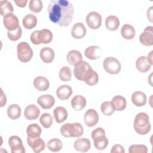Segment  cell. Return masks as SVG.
Listing matches in <instances>:
<instances>
[{
	"mask_svg": "<svg viewBox=\"0 0 153 153\" xmlns=\"http://www.w3.org/2000/svg\"><path fill=\"white\" fill-rule=\"evenodd\" d=\"M50 20L60 26H68L72 22L74 8L68 0H51L47 7Z\"/></svg>",
	"mask_w": 153,
	"mask_h": 153,
	"instance_id": "1",
	"label": "cell"
},
{
	"mask_svg": "<svg viewBox=\"0 0 153 153\" xmlns=\"http://www.w3.org/2000/svg\"><path fill=\"white\" fill-rule=\"evenodd\" d=\"M133 127L139 134L144 135L148 133L151 128L148 115L145 112L137 114L134 118Z\"/></svg>",
	"mask_w": 153,
	"mask_h": 153,
	"instance_id": "2",
	"label": "cell"
},
{
	"mask_svg": "<svg viewBox=\"0 0 153 153\" xmlns=\"http://www.w3.org/2000/svg\"><path fill=\"white\" fill-rule=\"evenodd\" d=\"M60 133L65 137H78L84 133V128L79 123H65L60 129Z\"/></svg>",
	"mask_w": 153,
	"mask_h": 153,
	"instance_id": "3",
	"label": "cell"
},
{
	"mask_svg": "<svg viewBox=\"0 0 153 153\" xmlns=\"http://www.w3.org/2000/svg\"><path fill=\"white\" fill-rule=\"evenodd\" d=\"M53 33L51 30L47 29H43L40 30H35L30 35V41L35 45L40 44H48L53 39Z\"/></svg>",
	"mask_w": 153,
	"mask_h": 153,
	"instance_id": "4",
	"label": "cell"
},
{
	"mask_svg": "<svg viewBox=\"0 0 153 153\" xmlns=\"http://www.w3.org/2000/svg\"><path fill=\"white\" fill-rule=\"evenodd\" d=\"M91 138L94 146L97 150L105 149L108 145V139L105 136V131L102 127H97L91 132Z\"/></svg>",
	"mask_w": 153,
	"mask_h": 153,
	"instance_id": "5",
	"label": "cell"
},
{
	"mask_svg": "<svg viewBox=\"0 0 153 153\" xmlns=\"http://www.w3.org/2000/svg\"><path fill=\"white\" fill-rule=\"evenodd\" d=\"M17 53L18 59L23 63L28 62L33 56V50L26 42H21L18 44Z\"/></svg>",
	"mask_w": 153,
	"mask_h": 153,
	"instance_id": "6",
	"label": "cell"
},
{
	"mask_svg": "<svg viewBox=\"0 0 153 153\" xmlns=\"http://www.w3.org/2000/svg\"><path fill=\"white\" fill-rule=\"evenodd\" d=\"M103 66L105 71L110 74H117L121 69V65L119 60L114 57H108L104 59Z\"/></svg>",
	"mask_w": 153,
	"mask_h": 153,
	"instance_id": "7",
	"label": "cell"
},
{
	"mask_svg": "<svg viewBox=\"0 0 153 153\" xmlns=\"http://www.w3.org/2000/svg\"><path fill=\"white\" fill-rule=\"evenodd\" d=\"M102 16L96 11L90 12L85 18V22L88 27L92 29L99 28L102 25Z\"/></svg>",
	"mask_w": 153,
	"mask_h": 153,
	"instance_id": "8",
	"label": "cell"
},
{
	"mask_svg": "<svg viewBox=\"0 0 153 153\" xmlns=\"http://www.w3.org/2000/svg\"><path fill=\"white\" fill-rule=\"evenodd\" d=\"M91 67L89 63L85 61H79L75 66L74 69V74L75 78L80 81H83L84 75L87 71Z\"/></svg>",
	"mask_w": 153,
	"mask_h": 153,
	"instance_id": "9",
	"label": "cell"
},
{
	"mask_svg": "<svg viewBox=\"0 0 153 153\" xmlns=\"http://www.w3.org/2000/svg\"><path fill=\"white\" fill-rule=\"evenodd\" d=\"M8 145L12 153H25V149L22 139L17 136H11L8 139Z\"/></svg>",
	"mask_w": 153,
	"mask_h": 153,
	"instance_id": "10",
	"label": "cell"
},
{
	"mask_svg": "<svg viewBox=\"0 0 153 153\" xmlns=\"http://www.w3.org/2000/svg\"><path fill=\"white\" fill-rule=\"evenodd\" d=\"M3 22L4 26L8 31L15 30L20 26L17 17L13 13H9L4 16Z\"/></svg>",
	"mask_w": 153,
	"mask_h": 153,
	"instance_id": "11",
	"label": "cell"
},
{
	"mask_svg": "<svg viewBox=\"0 0 153 153\" xmlns=\"http://www.w3.org/2000/svg\"><path fill=\"white\" fill-rule=\"evenodd\" d=\"M27 142L28 145L31 147L33 151L35 153H39L44 150L45 148V143L43 139L40 137H27Z\"/></svg>",
	"mask_w": 153,
	"mask_h": 153,
	"instance_id": "12",
	"label": "cell"
},
{
	"mask_svg": "<svg viewBox=\"0 0 153 153\" xmlns=\"http://www.w3.org/2000/svg\"><path fill=\"white\" fill-rule=\"evenodd\" d=\"M99 115L97 112L94 109H88L84 114V120L85 125L91 127L96 125L99 121Z\"/></svg>",
	"mask_w": 153,
	"mask_h": 153,
	"instance_id": "13",
	"label": "cell"
},
{
	"mask_svg": "<svg viewBox=\"0 0 153 153\" xmlns=\"http://www.w3.org/2000/svg\"><path fill=\"white\" fill-rule=\"evenodd\" d=\"M152 29V26H147L140 35L139 41L142 45L145 46H151L153 45Z\"/></svg>",
	"mask_w": 153,
	"mask_h": 153,
	"instance_id": "14",
	"label": "cell"
},
{
	"mask_svg": "<svg viewBox=\"0 0 153 153\" xmlns=\"http://www.w3.org/2000/svg\"><path fill=\"white\" fill-rule=\"evenodd\" d=\"M37 103L44 109H48L54 106L55 99L54 97L50 94H44L38 98Z\"/></svg>",
	"mask_w": 153,
	"mask_h": 153,
	"instance_id": "15",
	"label": "cell"
},
{
	"mask_svg": "<svg viewBox=\"0 0 153 153\" xmlns=\"http://www.w3.org/2000/svg\"><path fill=\"white\" fill-rule=\"evenodd\" d=\"M71 35L75 39H81L85 36L87 30L83 23L78 22L76 23L71 29Z\"/></svg>",
	"mask_w": 153,
	"mask_h": 153,
	"instance_id": "16",
	"label": "cell"
},
{
	"mask_svg": "<svg viewBox=\"0 0 153 153\" xmlns=\"http://www.w3.org/2000/svg\"><path fill=\"white\" fill-rule=\"evenodd\" d=\"M74 147L77 151L81 152H87L91 147V143L89 139L82 137L79 138L75 141L74 143Z\"/></svg>",
	"mask_w": 153,
	"mask_h": 153,
	"instance_id": "17",
	"label": "cell"
},
{
	"mask_svg": "<svg viewBox=\"0 0 153 153\" xmlns=\"http://www.w3.org/2000/svg\"><path fill=\"white\" fill-rule=\"evenodd\" d=\"M40 114L39 109L33 104L27 105L24 111L25 117L28 120H33L38 118Z\"/></svg>",
	"mask_w": 153,
	"mask_h": 153,
	"instance_id": "18",
	"label": "cell"
},
{
	"mask_svg": "<svg viewBox=\"0 0 153 153\" xmlns=\"http://www.w3.org/2000/svg\"><path fill=\"white\" fill-rule=\"evenodd\" d=\"M102 49L96 45L88 47L84 51L85 57L90 60H96L99 59L102 55Z\"/></svg>",
	"mask_w": 153,
	"mask_h": 153,
	"instance_id": "19",
	"label": "cell"
},
{
	"mask_svg": "<svg viewBox=\"0 0 153 153\" xmlns=\"http://www.w3.org/2000/svg\"><path fill=\"white\" fill-rule=\"evenodd\" d=\"M72 89L68 85H62L56 90V95L57 97L62 100H65L68 99L72 94Z\"/></svg>",
	"mask_w": 153,
	"mask_h": 153,
	"instance_id": "20",
	"label": "cell"
},
{
	"mask_svg": "<svg viewBox=\"0 0 153 153\" xmlns=\"http://www.w3.org/2000/svg\"><path fill=\"white\" fill-rule=\"evenodd\" d=\"M34 87L40 91H44L47 90L50 86V82L48 79L45 76H39L36 77L33 80Z\"/></svg>",
	"mask_w": 153,
	"mask_h": 153,
	"instance_id": "21",
	"label": "cell"
},
{
	"mask_svg": "<svg viewBox=\"0 0 153 153\" xmlns=\"http://www.w3.org/2000/svg\"><path fill=\"white\" fill-rule=\"evenodd\" d=\"M39 56L43 62L50 63L53 61L55 54L54 50L51 48L45 47L41 50Z\"/></svg>",
	"mask_w": 153,
	"mask_h": 153,
	"instance_id": "22",
	"label": "cell"
},
{
	"mask_svg": "<svg viewBox=\"0 0 153 153\" xmlns=\"http://www.w3.org/2000/svg\"><path fill=\"white\" fill-rule=\"evenodd\" d=\"M83 81L88 85H94L98 82L99 75L97 73L91 68L85 73Z\"/></svg>",
	"mask_w": 153,
	"mask_h": 153,
	"instance_id": "23",
	"label": "cell"
},
{
	"mask_svg": "<svg viewBox=\"0 0 153 153\" xmlns=\"http://www.w3.org/2000/svg\"><path fill=\"white\" fill-rule=\"evenodd\" d=\"M131 101L134 105L136 106H143L146 103V96L143 92L135 91L131 95Z\"/></svg>",
	"mask_w": 153,
	"mask_h": 153,
	"instance_id": "24",
	"label": "cell"
},
{
	"mask_svg": "<svg viewBox=\"0 0 153 153\" xmlns=\"http://www.w3.org/2000/svg\"><path fill=\"white\" fill-rule=\"evenodd\" d=\"M87 101L84 97L81 95L75 96L71 101V106L76 111H81L86 106Z\"/></svg>",
	"mask_w": 153,
	"mask_h": 153,
	"instance_id": "25",
	"label": "cell"
},
{
	"mask_svg": "<svg viewBox=\"0 0 153 153\" xmlns=\"http://www.w3.org/2000/svg\"><path fill=\"white\" fill-rule=\"evenodd\" d=\"M152 65L148 62L146 59V57L142 56L137 58L136 62V67L137 69L142 73L148 72L151 68Z\"/></svg>",
	"mask_w": 153,
	"mask_h": 153,
	"instance_id": "26",
	"label": "cell"
},
{
	"mask_svg": "<svg viewBox=\"0 0 153 153\" xmlns=\"http://www.w3.org/2000/svg\"><path fill=\"white\" fill-rule=\"evenodd\" d=\"M53 116L57 123H63L68 117L67 110L64 107L58 106L54 109Z\"/></svg>",
	"mask_w": 153,
	"mask_h": 153,
	"instance_id": "27",
	"label": "cell"
},
{
	"mask_svg": "<svg viewBox=\"0 0 153 153\" xmlns=\"http://www.w3.org/2000/svg\"><path fill=\"white\" fill-rule=\"evenodd\" d=\"M66 59L71 65L75 66L78 62L82 60V56L79 51L72 50L68 53Z\"/></svg>",
	"mask_w": 153,
	"mask_h": 153,
	"instance_id": "28",
	"label": "cell"
},
{
	"mask_svg": "<svg viewBox=\"0 0 153 153\" xmlns=\"http://www.w3.org/2000/svg\"><path fill=\"white\" fill-rule=\"evenodd\" d=\"M121 34L126 39H132L135 36L136 30L131 25L125 24L121 27Z\"/></svg>",
	"mask_w": 153,
	"mask_h": 153,
	"instance_id": "29",
	"label": "cell"
},
{
	"mask_svg": "<svg viewBox=\"0 0 153 153\" xmlns=\"http://www.w3.org/2000/svg\"><path fill=\"white\" fill-rule=\"evenodd\" d=\"M120 25V20L115 16H109L105 20V26L109 30H116Z\"/></svg>",
	"mask_w": 153,
	"mask_h": 153,
	"instance_id": "30",
	"label": "cell"
},
{
	"mask_svg": "<svg viewBox=\"0 0 153 153\" xmlns=\"http://www.w3.org/2000/svg\"><path fill=\"white\" fill-rule=\"evenodd\" d=\"M22 23L26 29H32L36 26L37 18L33 14H28L23 19Z\"/></svg>",
	"mask_w": 153,
	"mask_h": 153,
	"instance_id": "31",
	"label": "cell"
},
{
	"mask_svg": "<svg viewBox=\"0 0 153 153\" xmlns=\"http://www.w3.org/2000/svg\"><path fill=\"white\" fill-rule=\"evenodd\" d=\"M112 103H113L115 111H123L127 105V102L123 96L121 95H117L115 96L112 99Z\"/></svg>",
	"mask_w": 153,
	"mask_h": 153,
	"instance_id": "32",
	"label": "cell"
},
{
	"mask_svg": "<svg viewBox=\"0 0 153 153\" xmlns=\"http://www.w3.org/2000/svg\"><path fill=\"white\" fill-rule=\"evenodd\" d=\"M8 117L12 120L18 119L21 115V108L17 104H12L7 108Z\"/></svg>",
	"mask_w": 153,
	"mask_h": 153,
	"instance_id": "33",
	"label": "cell"
},
{
	"mask_svg": "<svg viewBox=\"0 0 153 153\" xmlns=\"http://www.w3.org/2000/svg\"><path fill=\"white\" fill-rule=\"evenodd\" d=\"M42 132V129L40 126L36 123L29 124L26 128V133L27 136L30 137H39Z\"/></svg>",
	"mask_w": 153,
	"mask_h": 153,
	"instance_id": "34",
	"label": "cell"
},
{
	"mask_svg": "<svg viewBox=\"0 0 153 153\" xmlns=\"http://www.w3.org/2000/svg\"><path fill=\"white\" fill-rule=\"evenodd\" d=\"M47 146L48 149L52 152H59L62 148L63 143L60 139L57 138H53L48 141Z\"/></svg>",
	"mask_w": 153,
	"mask_h": 153,
	"instance_id": "35",
	"label": "cell"
},
{
	"mask_svg": "<svg viewBox=\"0 0 153 153\" xmlns=\"http://www.w3.org/2000/svg\"><path fill=\"white\" fill-rule=\"evenodd\" d=\"M0 10L1 15L2 16H4L9 13H13L14 11V8L11 3L7 0L0 1Z\"/></svg>",
	"mask_w": 153,
	"mask_h": 153,
	"instance_id": "36",
	"label": "cell"
},
{
	"mask_svg": "<svg viewBox=\"0 0 153 153\" xmlns=\"http://www.w3.org/2000/svg\"><path fill=\"white\" fill-rule=\"evenodd\" d=\"M102 112L106 116L111 115L115 111V107L112 102L105 101L103 102L100 106Z\"/></svg>",
	"mask_w": 153,
	"mask_h": 153,
	"instance_id": "37",
	"label": "cell"
},
{
	"mask_svg": "<svg viewBox=\"0 0 153 153\" xmlns=\"http://www.w3.org/2000/svg\"><path fill=\"white\" fill-rule=\"evenodd\" d=\"M59 76L60 79L63 81H69L72 77V71L69 67L65 66L62 67L59 72Z\"/></svg>",
	"mask_w": 153,
	"mask_h": 153,
	"instance_id": "38",
	"label": "cell"
},
{
	"mask_svg": "<svg viewBox=\"0 0 153 153\" xmlns=\"http://www.w3.org/2000/svg\"><path fill=\"white\" fill-rule=\"evenodd\" d=\"M39 122L44 128H50L53 124V117L49 113H44L39 118Z\"/></svg>",
	"mask_w": 153,
	"mask_h": 153,
	"instance_id": "39",
	"label": "cell"
},
{
	"mask_svg": "<svg viewBox=\"0 0 153 153\" xmlns=\"http://www.w3.org/2000/svg\"><path fill=\"white\" fill-rule=\"evenodd\" d=\"M29 7L32 12L38 13L42 10V2L41 0H30L29 4Z\"/></svg>",
	"mask_w": 153,
	"mask_h": 153,
	"instance_id": "40",
	"label": "cell"
},
{
	"mask_svg": "<svg viewBox=\"0 0 153 153\" xmlns=\"http://www.w3.org/2000/svg\"><path fill=\"white\" fill-rule=\"evenodd\" d=\"M130 153H146L148 148L144 145H132L129 147Z\"/></svg>",
	"mask_w": 153,
	"mask_h": 153,
	"instance_id": "41",
	"label": "cell"
},
{
	"mask_svg": "<svg viewBox=\"0 0 153 153\" xmlns=\"http://www.w3.org/2000/svg\"><path fill=\"white\" fill-rule=\"evenodd\" d=\"M22 34V29L19 26L17 29L13 31H7V36L11 41H16L19 39Z\"/></svg>",
	"mask_w": 153,
	"mask_h": 153,
	"instance_id": "42",
	"label": "cell"
},
{
	"mask_svg": "<svg viewBox=\"0 0 153 153\" xmlns=\"http://www.w3.org/2000/svg\"><path fill=\"white\" fill-rule=\"evenodd\" d=\"M111 153H124L125 151L123 146L120 144L114 145L111 150Z\"/></svg>",
	"mask_w": 153,
	"mask_h": 153,
	"instance_id": "43",
	"label": "cell"
},
{
	"mask_svg": "<svg viewBox=\"0 0 153 153\" xmlns=\"http://www.w3.org/2000/svg\"><path fill=\"white\" fill-rule=\"evenodd\" d=\"M14 2L19 7H25L27 2V0H14Z\"/></svg>",
	"mask_w": 153,
	"mask_h": 153,
	"instance_id": "44",
	"label": "cell"
},
{
	"mask_svg": "<svg viewBox=\"0 0 153 153\" xmlns=\"http://www.w3.org/2000/svg\"><path fill=\"white\" fill-rule=\"evenodd\" d=\"M147 18L150 22H152V6L150 7L147 11Z\"/></svg>",
	"mask_w": 153,
	"mask_h": 153,
	"instance_id": "45",
	"label": "cell"
},
{
	"mask_svg": "<svg viewBox=\"0 0 153 153\" xmlns=\"http://www.w3.org/2000/svg\"><path fill=\"white\" fill-rule=\"evenodd\" d=\"M1 94H2V96L1 97V107H3L6 104L7 97L5 96V94H4L2 90L1 91Z\"/></svg>",
	"mask_w": 153,
	"mask_h": 153,
	"instance_id": "46",
	"label": "cell"
},
{
	"mask_svg": "<svg viewBox=\"0 0 153 153\" xmlns=\"http://www.w3.org/2000/svg\"><path fill=\"white\" fill-rule=\"evenodd\" d=\"M152 53H153V51H151L148 54V56H147V57H146L147 60L148 61V62H149L151 65H153V62H152Z\"/></svg>",
	"mask_w": 153,
	"mask_h": 153,
	"instance_id": "47",
	"label": "cell"
}]
</instances>
